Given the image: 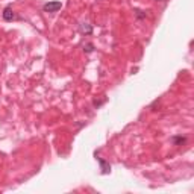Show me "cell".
<instances>
[{
  "mask_svg": "<svg viewBox=\"0 0 194 194\" xmlns=\"http://www.w3.org/2000/svg\"><path fill=\"white\" fill-rule=\"evenodd\" d=\"M61 8H62L61 2H49L42 6V11H44V12H56V11H59Z\"/></svg>",
  "mask_w": 194,
  "mask_h": 194,
  "instance_id": "obj_1",
  "label": "cell"
},
{
  "mask_svg": "<svg viewBox=\"0 0 194 194\" xmlns=\"http://www.w3.org/2000/svg\"><path fill=\"white\" fill-rule=\"evenodd\" d=\"M17 18V15L14 14V11L11 9V8H6L3 11V20H6V21H12Z\"/></svg>",
  "mask_w": 194,
  "mask_h": 194,
  "instance_id": "obj_2",
  "label": "cell"
},
{
  "mask_svg": "<svg viewBox=\"0 0 194 194\" xmlns=\"http://www.w3.org/2000/svg\"><path fill=\"white\" fill-rule=\"evenodd\" d=\"M97 161H99V164H100V167H102V173H103V174L109 173V170H111L109 164H108V162H105V161L102 159V158H97Z\"/></svg>",
  "mask_w": 194,
  "mask_h": 194,
  "instance_id": "obj_3",
  "label": "cell"
},
{
  "mask_svg": "<svg viewBox=\"0 0 194 194\" xmlns=\"http://www.w3.org/2000/svg\"><path fill=\"white\" fill-rule=\"evenodd\" d=\"M80 32H82V34L90 35L91 32H93V28H91L90 24H87V23H82V24H80Z\"/></svg>",
  "mask_w": 194,
  "mask_h": 194,
  "instance_id": "obj_4",
  "label": "cell"
},
{
  "mask_svg": "<svg viewBox=\"0 0 194 194\" xmlns=\"http://www.w3.org/2000/svg\"><path fill=\"white\" fill-rule=\"evenodd\" d=\"M171 141L174 143V146H182V144H184V143L187 141V138L179 135V137H173V138H171Z\"/></svg>",
  "mask_w": 194,
  "mask_h": 194,
  "instance_id": "obj_5",
  "label": "cell"
},
{
  "mask_svg": "<svg viewBox=\"0 0 194 194\" xmlns=\"http://www.w3.org/2000/svg\"><path fill=\"white\" fill-rule=\"evenodd\" d=\"M84 50L87 52V53H91V52L94 50V46H93V44H91V42H90V44H87V46L84 47Z\"/></svg>",
  "mask_w": 194,
  "mask_h": 194,
  "instance_id": "obj_6",
  "label": "cell"
},
{
  "mask_svg": "<svg viewBox=\"0 0 194 194\" xmlns=\"http://www.w3.org/2000/svg\"><path fill=\"white\" fill-rule=\"evenodd\" d=\"M135 12H137V17L138 18H144L146 17V14H143V11H139V9H137Z\"/></svg>",
  "mask_w": 194,
  "mask_h": 194,
  "instance_id": "obj_7",
  "label": "cell"
},
{
  "mask_svg": "<svg viewBox=\"0 0 194 194\" xmlns=\"http://www.w3.org/2000/svg\"><path fill=\"white\" fill-rule=\"evenodd\" d=\"M156 2H164V0H156Z\"/></svg>",
  "mask_w": 194,
  "mask_h": 194,
  "instance_id": "obj_8",
  "label": "cell"
}]
</instances>
